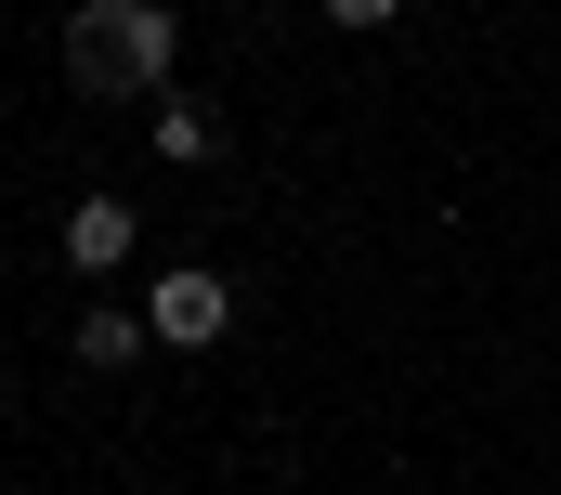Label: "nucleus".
Instances as JSON below:
<instances>
[{"mask_svg":"<svg viewBox=\"0 0 561 495\" xmlns=\"http://www.w3.org/2000/svg\"><path fill=\"white\" fill-rule=\"evenodd\" d=\"M144 339H157V326H144V313H118V300H105V313H79V366H92V378L144 366Z\"/></svg>","mask_w":561,"mask_h":495,"instance_id":"nucleus-4","label":"nucleus"},{"mask_svg":"<svg viewBox=\"0 0 561 495\" xmlns=\"http://www.w3.org/2000/svg\"><path fill=\"white\" fill-rule=\"evenodd\" d=\"M131 196H79V209H66V261H79V274H118V261H131Z\"/></svg>","mask_w":561,"mask_h":495,"instance_id":"nucleus-3","label":"nucleus"},{"mask_svg":"<svg viewBox=\"0 0 561 495\" xmlns=\"http://www.w3.org/2000/svg\"><path fill=\"white\" fill-rule=\"evenodd\" d=\"M222 130H209V105H183V92H157V157H209Z\"/></svg>","mask_w":561,"mask_h":495,"instance_id":"nucleus-5","label":"nucleus"},{"mask_svg":"<svg viewBox=\"0 0 561 495\" xmlns=\"http://www.w3.org/2000/svg\"><path fill=\"white\" fill-rule=\"evenodd\" d=\"M405 0H327V26H392Z\"/></svg>","mask_w":561,"mask_h":495,"instance_id":"nucleus-6","label":"nucleus"},{"mask_svg":"<svg viewBox=\"0 0 561 495\" xmlns=\"http://www.w3.org/2000/svg\"><path fill=\"white\" fill-rule=\"evenodd\" d=\"M170 53H183L170 0H79V13H66V79H79L92 105H131V92L157 105Z\"/></svg>","mask_w":561,"mask_h":495,"instance_id":"nucleus-1","label":"nucleus"},{"mask_svg":"<svg viewBox=\"0 0 561 495\" xmlns=\"http://www.w3.org/2000/svg\"><path fill=\"white\" fill-rule=\"evenodd\" d=\"M144 326H157V339H170V353H209V339H222V326H236V287H222V274H196V261H183V274H157V287H144Z\"/></svg>","mask_w":561,"mask_h":495,"instance_id":"nucleus-2","label":"nucleus"}]
</instances>
